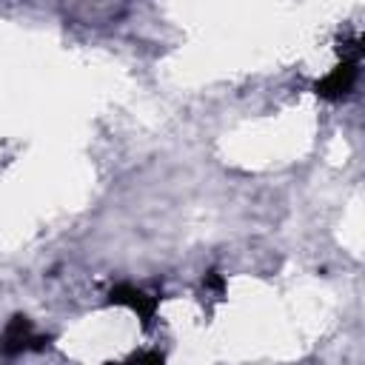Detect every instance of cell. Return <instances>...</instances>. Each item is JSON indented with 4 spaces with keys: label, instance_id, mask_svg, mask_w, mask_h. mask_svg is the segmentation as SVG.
<instances>
[{
    "label": "cell",
    "instance_id": "6da1fadb",
    "mask_svg": "<svg viewBox=\"0 0 365 365\" xmlns=\"http://www.w3.org/2000/svg\"><path fill=\"white\" fill-rule=\"evenodd\" d=\"M354 77H356V60H354V63H342V66H336L319 88H322V94H345V91L351 88Z\"/></svg>",
    "mask_w": 365,
    "mask_h": 365
}]
</instances>
